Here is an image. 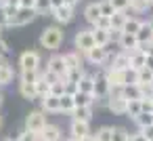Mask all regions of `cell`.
I'll return each mask as SVG.
<instances>
[{
	"mask_svg": "<svg viewBox=\"0 0 153 141\" xmlns=\"http://www.w3.org/2000/svg\"><path fill=\"white\" fill-rule=\"evenodd\" d=\"M63 38H65V32L61 30V26H48L40 34V46L46 51H57L63 44Z\"/></svg>",
	"mask_w": 153,
	"mask_h": 141,
	"instance_id": "6da1fadb",
	"label": "cell"
},
{
	"mask_svg": "<svg viewBox=\"0 0 153 141\" xmlns=\"http://www.w3.org/2000/svg\"><path fill=\"white\" fill-rule=\"evenodd\" d=\"M107 82L111 86V93H120L128 82H130V70H115V68H107L105 70Z\"/></svg>",
	"mask_w": 153,
	"mask_h": 141,
	"instance_id": "7a4b0ae2",
	"label": "cell"
},
{
	"mask_svg": "<svg viewBox=\"0 0 153 141\" xmlns=\"http://www.w3.org/2000/svg\"><path fill=\"white\" fill-rule=\"evenodd\" d=\"M94 103H107V99L111 97V86L107 82V76L105 72H101L99 76H94Z\"/></svg>",
	"mask_w": 153,
	"mask_h": 141,
	"instance_id": "3957f363",
	"label": "cell"
},
{
	"mask_svg": "<svg viewBox=\"0 0 153 141\" xmlns=\"http://www.w3.org/2000/svg\"><path fill=\"white\" fill-rule=\"evenodd\" d=\"M46 124H48V122H46V116H44L42 110H34V112H30L27 118H25V130L36 133V135H40Z\"/></svg>",
	"mask_w": 153,
	"mask_h": 141,
	"instance_id": "277c9868",
	"label": "cell"
},
{
	"mask_svg": "<svg viewBox=\"0 0 153 141\" xmlns=\"http://www.w3.org/2000/svg\"><path fill=\"white\" fill-rule=\"evenodd\" d=\"M36 15H38L36 9H23V7H19L17 13L9 19V28H23V26L32 23L36 19Z\"/></svg>",
	"mask_w": 153,
	"mask_h": 141,
	"instance_id": "5b68a950",
	"label": "cell"
},
{
	"mask_svg": "<svg viewBox=\"0 0 153 141\" xmlns=\"http://www.w3.org/2000/svg\"><path fill=\"white\" fill-rule=\"evenodd\" d=\"M94 44H97V42H94V34H92V30H78V34H76V38H74V46H76L78 53L84 55V53L90 51Z\"/></svg>",
	"mask_w": 153,
	"mask_h": 141,
	"instance_id": "8992f818",
	"label": "cell"
},
{
	"mask_svg": "<svg viewBox=\"0 0 153 141\" xmlns=\"http://www.w3.org/2000/svg\"><path fill=\"white\" fill-rule=\"evenodd\" d=\"M84 57H86V59H88V63H92V65H105L113 55H109L105 46L94 44L90 51H86V53H84Z\"/></svg>",
	"mask_w": 153,
	"mask_h": 141,
	"instance_id": "52a82bcc",
	"label": "cell"
},
{
	"mask_svg": "<svg viewBox=\"0 0 153 141\" xmlns=\"http://www.w3.org/2000/svg\"><path fill=\"white\" fill-rule=\"evenodd\" d=\"M107 107H109V112L115 114V116H126L128 99L122 95V91H120V93H111V97L107 99Z\"/></svg>",
	"mask_w": 153,
	"mask_h": 141,
	"instance_id": "ba28073f",
	"label": "cell"
},
{
	"mask_svg": "<svg viewBox=\"0 0 153 141\" xmlns=\"http://www.w3.org/2000/svg\"><path fill=\"white\" fill-rule=\"evenodd\" d=\"M19 68H21V72L38 70L40 68V53L38 51H23L19 57Z\"/></svg>",
	"mask_w": 153,
	"mask_h": 141,
	"instance_id": "9c48e42d",
	"label": "cell"
},
{
	"mask_svg": "<svg viewBox=\"0 0 153 141\" xmlns=\"http://www.w3.org/2000/svg\"><path fill=\"white\" fill-rule=\"evenodd\" d=\"M46 70L53 72V74H57V76H61V78L65 80V76H67V65H65L63 55H53V57L46 61Z\"/></svg>",
	"mask_w": 153,
	"mask_h": 141,
	"instance_id": "30bf717a",
	"label": "cell"
},
{
	"mask_svg": "<svg viewBox=\"0 0 153 141\" xmlns=\"http://www.w3.org/2000/svg\"><path fill=\"white\" fill-rule=\"evenodd\" d=\"M53 17H55V21H57V26H65V23H69L71 19H74V7H67V4H61V7H57V9H53V13H51Z\"/></svg>",
	"mask_w": 153,
	"mask_h": 141,
	"instance_id": "8fae6325",
	"label": "cell"
},
{
	"mask_svg": "<svg viewBox=\"0 0 153 141\" xmlns=\"http://www.w3.org/2000/svg\"><path fill=\"white\" fill-rule=\"evenodd\" d=\"M117 46H120V51H126V53H132V51H136L140 44H138V38H136V34H120V38H117Z\"/></svg>",
	"mask_w": 153,
	"mask_h": 141,
	"instance_id": "7c38bea8",
	"label": "cell"
},
{
	"mask_svg": "<svg viewBox=\"0 0 153 141\" xmlns=\"http://www.w3.org/2000/svg\"><path fill=\"white\" fill-rule=\"evenodd\" d=\"M69 133H71L74 139H82V137L90 135V122H84V120H76V118H71Z\"/></svg>",
	"mask_w": 153,
	"mask_h": 141,
	"instance_id": "4fadbf2b",
	"label": "cell"
},
{
	"mask_svg": "<svg viewBox=\"0 0 153 141\" xmlns=\"http://www.w3.org/2000/svg\"><path fill=\"white\" fill-rule=\"evenodd\" d=\"M42 101V112L44 114H59L61 112V97L57 95H46L40 99Z\"/></svg>",
	"mask_w": 153,
	"mask_h": 141,
	"instance_id": "5bb4252c",
	"label": "cell"
},
{
	"mask_svg": "<svg viewBox=\"0 0 153 141\" xmlns=\"http://www.w3.org/2000/svg\"><path fill=\"white\" fill-rule=\"evenodd\" d=\"M13 78H15V70H13V65L2 57V59H0V86L11 84Z\"/></svg>",
	"mask_w": 153,
	"mask_h": 141,
	"instance_id": "9a60e30c",
	"label": "cell"
},
{
	"mask_svg": "<svg viewBox=\"0 0 153 141\" xmlns=\"http://www.w3.org/2000/svg\"><path fill=\"white\" fill-rule=\"evenodd\" d=\"M109 68H115V70H130V53H126V51L115 53V55L109 59Z\"/></svg>",
	"mask_w": 153,
	"mask_h": 141,
	"instance_id": "2e32d148",
	"label": "cell"
},
{
	"mask_svg": "<svg viewBox=\"0 0 153 141\" xmlns=\"http://www.w3.org/2000/svg\"><path fill=\"white\" fill-rule=\"evenodd\" d=\"M145 63H147V53H145L143 49H136V51L130 53V72H132V74H134L136 70L145 68Z\"/></svg>",
	"mask_w": 153,
	"mask_h": 141,
	"instance_id": "e0dca14e",
	"label": "cell"
},
{
	"mask_svg": "<svg viewBox=\"0 0 153 141\" xmlns=\"http://www.w3.org/2000/svg\"><path fill=\"white\" fill-rule=\"evenodd\" d=\"M63 59H65L67 72H69V70H82V72H84V63H82V53H78V51H71V53H65V55H63Z\"/></svg>",
	"mask_w": 153,
	"mask_h": 141,
	"instance_id": "ac0fdd59",
	"label": "cell"
},
{
	"mask_svg": "<svg viewBox=\"0 0 153 141\" xmlns=\"http://www.w3.org/2000/svg\"><path fill=\"white\" fill-rule=\"evenodd\" d=\"M40 139H44V141H61L63 139L61 137V128L57 124H46L42 128V133H40Z\"/></svg>",
	"mask_w": 153,
	"mask_h": 141,
	"instance_id": "d6986e66",
	"label": "cell"
},
{
	"mask_svg": "<svg viewBox=\"0 0 153 141\" xmlns=\"http://www.w3.org/2000/svg\"><path fill=\"white\" fill-rule=\"evenodd\" d=\"M136 38H138V44H151L153 42V28L149 26V21H143L140 30L136 32Z\"/></svg>",
	"mask_w": 153,
	"mask_h": 141,
	"instance_id": "ffe728a7",
	"label": "cell"
},
{
	"mask_svg": "<svg viewBox=\"0 0 153 141\" xmlns=\"http://www.w3.org/2000/svg\"><path fill=\"white\" fill-rule=\"evenodd\" d=\"M99 17H101V7H99V2H90V4H86V9H84V19H86L90 26H94Z\"/></svg>",
	"mask_w": 153,
	"mask_h": 141,
	"instance_id": "44dd1931",
	"label": "cell"
},
{
	"mask_svg": "<svg viewBox=\"0 0 153 141\" xmlns=\"http://www.w3.org/2000/svg\"><path fill=\"white\" fill-rule=\"evenodd\" d=\"M76 88L82 91V93H90V95H92V91H94V76L82 74V78L76 82Z\"/></svg>",
	"mask_w": 153,
	"mask_h": 141,
	"instance_id": "7402d4cb",
	"label": "cell"
},
{
	"mask_svg": "<svg viewBox=\"0 0 153 141\" xmlns=\"http://www.w3.org/2000/svg\"><path fill=\"white\" fill-rule=\"evenodd\" d=\"M122 95L128 99V101H132V99H143V93H140V86L132 80V82H128L124 88H122Z\"/></svg>",
	"mask_w": 153,
	"mask_h": 141,
	"instance_id": "603a6c76",
	"label": "cell"
},
{
	"mask_svg": "<svg viewBox=\"0 0 153 141\" xmlns=\"http://www.w3.org/2000/svg\"><path fill=\"white\" fill-rule=\"evenodd\" d=\"M134 82H138V84H153V70L147 68V65L136 70L134 72Z\"/></svg>",
	"mask_w": 153,
	"mask_h": 141,
	"instance_id": "cb8c5ba5",
	"label": "cell"
},
{
	"mask_svg": "<svg viewBox=\"0 0 153 141\" xmlns=\"http://www.w3.org/2000/svg\"><path fill=\"white\" fill-rule=\"evenodd\" d=\"M92 34H94V42H97L99 46L111 44V40H113L111 30H99V28H92Z\"/></svg>",
	"mask_w": 153,
	"mask_h": 141,
	"instance_id": "d4e9b609",
	"label": "cell"
},
{
	"mask_svg": "<svg viewBox=\"0 0 153 141\" xmlns=\"http://www.w3.org/2000/svg\"><path fill=\"white\" fill-rule=\"evenodd\" d=\"M19 93H21V97L23 99H30V101H34V99H38V95H36V82H19Z\"/></svg>",
	"mask_w": 153,
	"mask_h": 141,
	"instance_id": "484cf974",
	"label": "cell"
},
{
	"mask_svg": "<svg viewBox=\"0 0 153 141\" xmlns=\"http://www.w3.org/2000/svg\"><path fill=\"white\" fill-rule=\"evenodd\" d=\"M71 97H74L76 107H78V105H94V95H90V93L74 91V93H71Z\"/></svg>",
	"mask_w": 153,
	"mask_h": 141,
	"instance_id": "4316f807",
	"label": "cell"
},
{
	"mask_svg": "<svg viewBox=\"0 0 153 141\" xmlns=\"http://www.w3.org/2000/svg\"><path fill=\"white\" fill-rule=\"evenodd\" d=\"M71 116H74L76 120L90 122V118H92V105H78V107H74Z\"/></svg>",
	"mask_w": 153,
	"mask_h": 141,
	"instance_id": "83f0119b",
	"label": "cell"
},
{
	"mask_svg": "<svg viewBox=\"0 0 153 141\" xmlns=\"http://www.w3.org/2000/svg\"><path fill=\"white\" fill-rule=\"evenodd\" d=\"M126 19H128L126 11H115V13L111 15V30H113V32H122Z\"/></svg>",
	"mask_w": 153,
	"mask_h": 141,
	"instance_id": "f1b7e54d",
	"label": "cell"
},
{
	"mask_svg": "<svg viewBox=\"0 0 153 141\" xmlns=\"http://www.w3.org/2000/svg\"><path fill=\"white\" fill-rule=\"evenodd\" d=\"M140 26H143V21L140 19H136V17H128L126 19V23H124V34H136L138 30H140Z\"/></svg>",
	"mask_w": 153,
	"mask_h": 141,
	"instance_id": "f546056e",
	"label": "cell"
},
{
	"mask_svg": "<svg viewBox=\"0 0 153 141\" xmlns=\"http://www.w3.org/2000/svg\"><path fill=\"white\" fill-rule=\"evenodd\" d=\"M36 95H38V99H42V97L51 95V84L42 78V72H40V78L36 80Z\"/></svg>",
	"mask_w": 153,
	"mask_h": 141,
	"instance_id": "4dcf8cb0",
	"label": "cell"
},
{
	"mask_svg": "<svg viewBox=\"0 0 153 141\" xmlns=\"http://www.w3.org/2000/svg\"><path fill=\"white\" fill-rule=\"evenodd\" d=\"M74 107H76V103H74L71 93L61 95V112H63V114H71V112H74Z\"/></svg>",
	"mask_w": 153,
	"mask_h": 141,
	"instance_id": "1f68e13d",
	"label": "cell"
},
{
	"mask_svg": "<svg viewBox=\"0 0 153 141\" xmlns=\"http://www.w3.org/2000/svg\"><path fill=\"white\" fill-rule=\"evenodd\" d=\"M140 112H143V107H140V99H132V101H128V107H126V116H128V118L134 120Z\"/></svg>",
	"mask_w": 153,
	"mask_h": 141,
	"instance_id": "d6a6232c",
	"label": "cell"
},
{
	"mask_svg": "<svg viewBox=\"0 0 153 141\" xmlns=\"http://www.w3.org/2000/svg\"><path fill=\"white\" fill-rule=\"evenodd\" d=\"M149 7H151L149 0H130V11H132V13H136V15L145 13Z\"/></svg>",
	"mask_w": 153,
	"mask_h": 141,
	"instance_id": "836d02e7",
	"label": "cell"
},
{
	"mask_svg": "<svg viewBox=\"0 0 153 141\" xmlns=\"http://www.w3.org/2000/svg\"><path fill=\"white\" fill-rule=\"evenodd\" d=\"M134 122L138 124V128H145V126H151L153 124V114H149V112H140L136 118H134Z\"/></svg>",
	"mask_w": 153,
	"mask_h": 141,
	"instance_id": "e575fe53",
	"label": "cell"
},
{
	"mask_svg": "<svg viewBox=\"0 0 153 141\" xmlns=\"http://www.w3.org/2000/svg\"><path fill=\"white\" fill-rule=\"evenodd\" d=\"M34 9H36V13H38V15H44V13H53V4H51V0H36Z\"/></svg>",
	"mask_w": 153,
	"mask_h": 141,
	"instance_id": "d590c367",
	"label": "cell"
},
{
	"mask_svg": "<svg viewBox=\"0 0 153 141\" xmlns=\"http://www.w3.org/2000/svg\"><path fill=\"white\" fill-rule=\"evenodd\" d=\"M111 135H113V128L111 126H101L94 133V139L97 141H111Z\"/></svg>",
	"mask_w": 153,
	"mask_h": 141,
	"instance_id": "8d00e7d4",
	"label": "cell"
},
{
	"mask_svg": "<svg viewBox=\"0 0 153 141\" xmlns=\"http://www.w3.org/2000/svg\"><path fill=\"white\" fill-rule=\"evenodd\" d=\"M128 139H130V133H128L124 126H115V128H113L111 141H128Z\"/></svg>",
	"mask_w": 153,
	"mask_h": 141,
	"instance_id": "74e56055",
	"label": "cell"
},
{
	"mask_svg": "<svg viewBox=\"0 0 153 141\" xmlns=\"http://www.w3.org/2000/svg\"><path fill=\"white\" fill-rule=\"evenodd\" d=\"M99 7H101V15H105V17H111L115 13V9L109 0H99Z\"/></svg>",
	"mask_w": 153,
	"mask_h": 141,
	"instance_id": "f35d334b",
	"label": "cell"
},
{
	"mask_svg": "<svg viewBox=\"0 0 153 141\" xmlns=\"http://www.w3.org/2000/svg\"><path fill=\"white\" fill-rule=\"evenodd\" d=\"M40 78V72L38 70H30V72H21V80L23 82H36Z\"/></svg>",
	"mask_w": 153,
	"mask_h": 141,
	"instance_id": "ab89813d",
	"label": "cell"
},
{
	"mask_svg": "<svg viewBox=\"0 0 153 141\" xmlns=\"http://www.w3.org/2000/svg\"><path fill=\"white\" fill-rule=\"evenodd\" d=\"M94 28H99V30H111V17H105V15H101V17L97 19Z\"/></svg>",
	"mask_w": 153,
	"mask_h": 141,
	"instance_id": "60d3db41",
	"label": "cell"
},
{
	"mask_svg": "<svg viewBox=\"0 0 153 141\" xmlns=\"http://www.w3.org/2000/svg\"><path fill=\"white\" fill-rule=\"evenodd\" d=\"M109 2L113 4L115 11H128L130 9V0H109Z\"/></svg>",
	"mask_w": 153,
	"mask_h": 141,
	"instance_id": "b9f144b4",
	"label": "cell"
},
{
	"mask_svg": "<svg viewBox=\"0 0 153 141\" xmlns=\"http://www.w3.org/2000/svg\"><path fill=\"white\" fill-rule=\"evenodd\" d=\"M140 107H143V112L153 114V97H143L140 99Z\"/></svg>",
	"mask_w": 153,
	"mask_h": 141,
	"instance_id": "7bdbcfd3",
	"label": "cell"
},
{
	"mask_svg": "<svg viewBox=\"0 0 153 141\" xmlns=\"http://www.w3.org/2000/svg\"><path fill=\"white\" fill-rule=\"evenodd\" d=\"M42 78H44L48 84H55V82H59V80H61V76H57V74H53V72H48V70H44V72H42Z\"/></svg>",
	"mask_w": 153,
	"mask_h": 141,
	"instance_id": "ee69618b",
	"label": "cell"
},
{
	"mask_svg": "<svg viewBox=\"0 0 153 141\" xmlns=\"http://www.w3.org/2000/svg\"><path fill=\"white\" fill-rule=\"evenodd\" d=\"M9 55V44L4 38H0V57H7Z\"/></svg>",
	"mask_w": 153,
	"mask_h": 141,
	"instance_id": "f6af8a7d",
	"label": "cell"
},
{
	"mask_svg": "<svg viewBox=\"0 0 153 141\" xmlns=\"http://www.w3.org/2000/svg\"><path fill=\"white\" fill-rule=\"evenodd\" d=\"M143 130V135L147 137V141H153V124L151 126H145V128H140Z\"/></svg>",
	"mask_w": 153,
	"mask_h": 141,
	"instance_id": "bcb514c9",
	"label": "cell"
},
{
	"mask_svg": "<svg viewBox=\"0 0 153 141\" xmlns=\"http://www.w3.org/2000/svg\"><path fill=\"white\" fill-rule=\"evenodd\" d=\"M128 141H147V137L143 135V130H138V133L130 135V139H128Z\"/></svg>",
	"mask_w": 153,
	"mask_h": 141,
	"instance_id": "7dc6e473",
	"label": "cell"
},
{
	"mask_svg": "<svg viewBox=\"0 0 153 141\" xmlns=\"http://www.w3.org/2000/svg\"><path fill=\"white\" fill-rule=\"evenodd\" d=\"M34 4H36V0H21L19 2V7H23V9H34Z\"/></svg>",
	"mask_w": 153,
	"mask_h": 141,
	"instance_id": "c3c4849f",
	"label": "cell"
},
{
	"mask_svg": "<svg viewBox=\"0 0 153 141\" xmlns=\"http://www.w3.org/2000/svg\"><path fill=\"white\" fill-rule=\"evenodd\" d=\"M19 2H21V0H2V4L13 7V9H19Z\"/></svg>",
	"mask_w": 153,
	"mask_h": 141,
	"instance_id": "681fc988",
	"label": "cell"
},
{
	"mask_svg": "<svg viewBox=\"0 0 153 141\" xmlns=\"http://www.w3.org/2000/svg\"><path fill=\"white\" fill-rule=\"evenodd\" d=\"M78 141H97V139H94V135L90 133V135H86V137H82V139H78Z\"/></svg>",
	"mask_w": 153,
	"mask_h": 141,
	"instance_id": "f907efd6",
	"label": "cell"
},
{
	"mask_svg": "<svg viewBox=\"0 0 153 141\" xmlns=\"http://www.w3.org/2000/svg\"><path fill=\"white\" fill-rule=\"evenodd\" d=\"M51 4H53V9H57V7H61L65 2H63V0H51Z\"/></svg>",
	"mask_w": 153,
	"mask_h": 141,
	"instance_id": "816d5d0a",
	"label": "cell"
},
{
	"mask_svg": "<svg viewBox=\"0 0 153 141\" xmlns=\"http://www.w3.org/2000/svg\"><path fill=\"white\" fill-rule=\"evenodd\" d=\"M63 2H65L67 7H76V4L80 2V0H63Z\"/></svg>",
	"mask_w": 153,
	"mask_h": 141,
	"instance_id": "f5cc1de1",
	"label": "cell"
},
{
	"mask_svg": "<svg viewBox=\"0 0 153 141\" xmlns=\"http://www.w3.org/2000/svg\"><path fill=\"white\" fill-rule=\"evenodd\" d=\"M61 141H78V139H74V137H71V135H69V137H67V139H61Z\"/></svg>",
	"mask_w": 153,
	"mask_h": 141,
	"instance_id": "db71d44e",
	"label": "cell"
},
{
	"mask_svg": "<svg viewBox=\"0 0 153 141\" xmlns=\"http://www.w3.org/2000/svg\"><path fill=\"white\" fill-rule=\"evenodd\" d=\"M2 30H4V26H2V23H0V38H2Z\"/></svg>",
	"mask_w": 153,
	"mask_h": 141,
	"instance_id": "11a10c76",
	"label": "cell"
},
{
	"mask_svg": "<svg viewBox=\"0 0 153 141\" xmlns=\"http://www.w3.org/2000/svg\"><path fill=\"white\" fill-rule=\"evenodd\" d=\"M0 105H2V93H0Z\"/></svg>",
	"mask_w": 153,
	"mask_h": 141,
	"instance_id": "9f6ffc18",
	"label": "cell"
},
{
	"mask_svg": "<svg viewBox=\"0 0 153 141\" xmlns=\"http://www.w3.org/2000/svg\"><path fill=\"white\" fill-rule=\"evenodd\" d=\"M149 26H151V28H153V19H151V21H149Z\"/></svg>",
	"mask_w": 153,
	"mask_h": 141,
	"instance_id": "6f0895ef",
	"label": "cell"
},
{
	"mask_svg": "<svg viewBox=\"0 0 153 141\" xmlns=\"http://www.w3.org/2000/svg\"><path fill=\"white\" fill-rule=\"evenodd\" d=\"M0 126H2V116H0Z\"/></svg>",
	"mask_w": 153,
	"mask_h": 141,
	"instance_id": "680465c9",
	"label": "cell"
},
{
	"mask_svg": "<svg viewBox=\"0 0 153 141\" xmlns=\"http://www.w3.org/2000/svg\"><path fill=\"white\" fill-rule=\"evenodd\" d=\"M13 141H21V139H19V137H17V139H13Z\"/></svg>",
	"mask_w": 153,
	"mask_h": 141,
	"instance_id": "91938a15",
	"label": "cell"
},
{
	"mask_svg": "<svg viewBox=\"0 0 153 141\" xmlns=\"http://www.w3.org/2000/svg\"><path fill=\"white\" fill-rule=\"evenodd\" d=\"M2 141H13V139H2Z\"/></svg>",
	"mask_w": 153,
	"mask_h": 141,
	"instance_id": "94428289",
	"label": "cell"
},
{
	"mask_svg": "<svg viewBox=\"0 0 153 141\" xmlns=\"http://www.w3.org/2000/svg\"><path fill=\"white\" fill-rule=\"evenodd\" d=\"M149 2H151V7H153V0H149Z\"/></svg>",
	"mask_w": 153,
	"mask_h": 141,
	"instance_id": "6125c7cd",
	"label": "cell"
},
{
	"mask_svg": "<svg viewBox=\"0 0 153 141\" xmlns=\"http://www.w3.org/2000/svg\"><path fill=\"white\" fill-rule=\"evenodd\" d=\"M38 141H44V139H40V137H38Z\"/></svg>",
	"mask_w": 153,
	"mask_h": 141,
	"instance_id": "be15d7a7",
	"label": "cell"
},
{
	"mask_svg": "<svg viewBox=\"0 0 153 141\" xmlns=\"http://www.w3.org/2000/svg\"><path fill=\"white\" fill-rule=\"evenodd\" d=\"M0 2H2V0H0Z\"/></svg>",
	"mask_w": 153,
	"mask_h": 141,
	"instance_id": "e7e4bbea",
	"label": "cell"
},
{
	"mask_svg": "<svg viewBox=\"0 0 153 141\" xmlns=\"http://www.w3.org/2000/svg\"><path fill=\"white\" fill-rule=\"evenodd\" d=\"M0 59H2V57H0Z\"/></svg>",
	"mask_w": 153,
	"mask_h": 141,
	"instance_id": "03108f58",
	"label": "cell"
}]
</instances>
